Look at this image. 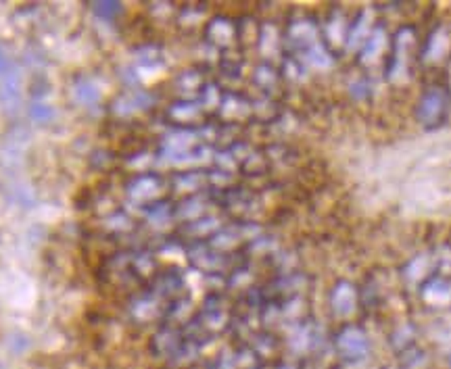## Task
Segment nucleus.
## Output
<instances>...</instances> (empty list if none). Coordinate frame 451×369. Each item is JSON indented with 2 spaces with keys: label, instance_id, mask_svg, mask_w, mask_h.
I'll use <instances>...</instances> for the list:
<instances>
[{
  "label": "nucleus",
  "instance_id": "1",
  "mask_svg": "<svg viewBox=\"0 0 451 369\" xmlns=\"http://www.w3.org/2000/svg\"><path fill=\"white\" fill-rule=\"evenodd\" d=\"M336 346H339L341 355L349 361H359L368 353V340L364 336V332L357 330V328L343 330L336 338Z\"/></svg>",
  "mask_w": 451,
  "mask_h": 369
},
{
  "label": "nucleus",
  "instance_id": "2",
  "mask_svg": "<svg viewBox=\"0 0 451 369\" xmlns=\"http://www.w3.org/2000/svg\"><path fill=\"white\" fill-rule=\"evenodd\" d=\"M445 109H447V98H445L443 90L433 88L422 96L418 113L424 123H439L445 115Z\"/></svg>",
  "mask_w": 451,
  "mask_h": 369
}]
</instances>
